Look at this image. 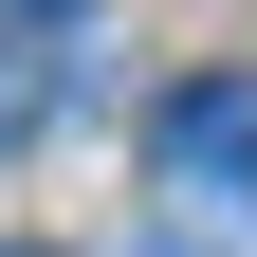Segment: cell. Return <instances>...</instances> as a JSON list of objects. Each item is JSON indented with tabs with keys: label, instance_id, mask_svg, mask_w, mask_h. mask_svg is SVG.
<instances>
[{
	"label": "cell",
	"instance_id": "2",
	"mask_svg": "<svg viewBox=\"0 0 257 257\" xmlns=\"http://www.w3.org/2000/svg\"><path fill=\"white\" fill-rule=\"evenodd\" d=\"M74 19H92V0H0V37H74Z\"/></svg>",
	"mask_w": 257,
	"mask_h": 257
},
{
	"label": "cell",
	"instance_id": "1",
	"mask_svg": "<svg viewBox=\"0 0 257 257\" xmlns=\"http://www.w3.org/2000/svg\"><path fill=\"white\" fill-rule=\"evenodd\" d=\"M147 166H166L184 202H257V74H184L166 110H147Z\"/></svg>",
	"mask_w": 257,
	"mask_h": 257
},
{
	"label": "cell",
	"instance_id": "4",
	"mask_svg": "<svg viewBox=\"0 0 257 257\" xmlns=\"http://www.w3.org/2000/svg\"><path fill=\"white\" fill-rule=\"evenodd\" d=\"M0 257H37V239H0Z\"/></svg>",
	"mask_w": 257,
	"mask_h": 257
},
{
	"label": "cell",
	"instance_id": "3",
	"mask_svg": "<svg viewBox=\"0 0 257 257\" xmlns=\"http://www.w3.org/2000/svg\"><path fill=\"white\" fill-rule=\"evenodd\" d=\"M0 128H37V74H19V37H0Z\"/></svg>",
	"mask_w": 257,
	"mask_h": 257
}]
</instances>
